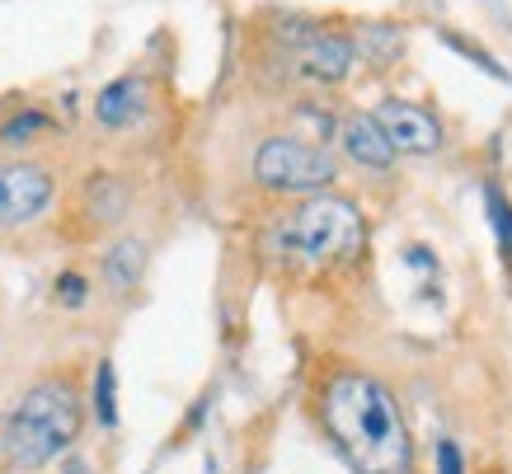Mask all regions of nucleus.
<instances>
[{
    "label": "nucleus",
    "mask_w": 512,
    "mask_h": 474,
    "mask_svg": "<svg viewBox=\"0 0 512 474\" xmlns=\"http://www.w3.org/2000/svg\"><path fill=\"white\" fill-rule=\"evenodd\" d=\"M320 423L353 474H414V437L400 399L367 371L343 367L320 390Z\"/></svg>",
    "instance_id": "f257e3e1"
},
{
    "label": "nucleus",
    "mask_w": 512,
    "mask_h": 474,
    "mask_svg": "<svg viewBox=\"0 0 512 474\" xmlns=\"http://www.w3.org/2000/svg\"><path fill=\"white\" fill-rule=\"evenodd\" d=\"M367 245V216L339 193H311V198L282 207L259 235L268 263L287 273H320L357 259Z\"/></svg>",
    "instance_id": "f03ea898"
},
{
    "label": "nucleus",
    "mask_w": 512,
    "mask_h": 474,
    "mask_svg": "<svg viewBox=\"0 0 512 474\" xmlns=\"http://www.w3.org/2000/svg\"><path fill=\"white\" fill-rule=\"evenodd\" d=\"M80 428H85V404L80 390L66 376H47V381L29 385L19 404L5 418V460L19 470H43L57 456H66L76 446Z\"/></svg>",
    "instance_id": "7ed1b4c3"
},
{
    "label": "nucleus",
    "mask_w": 512,
    "mask_h": 474,
    "mask_svg": "<svg viewBox=\"0 0 512 474\" xmlns=\"http://www.w3.org/2000/svg\"><path fill=\"white\" fill-rule=\"evenodd\" d=\"M339 179V160L329 146L311 137H264L254 151V184L264 193H282V198H311V193H329V184Z\"/></svg>",
    "instance_id": "20e7f679"
},
{
    "label": "nucleus",
    "mask_w": 512,
    "mask_h": 474,
    "mask_svg": "<svg viewBox=\"0 0 512 474\" xmlns=\"http://www.w3.org/2000/svg\"><path fill=\"white\" fill-rule=\"evenodd\" d=\"M57 198V174L43 160H10L0 165V230H19L38 221Z\"/></svg>",
    "instance_id": "39448f33"
},
{
    "label": "nucleus",
    "mask_w": 512,
    "mask_h": 474,
    "mask_svg": "<svg viewBox=\"0 0 512 474\" xmlns=\"http://www.w3.org/2000/svg\"><path fill=\"white\" fill-rule=\"evenodd\" d=\"M372 123L390 141L395 155H433L442 151V123L414 99H381L372 108Z\"/></svg>",
    "instance_id": "423d86ee"
},
{
    "label": "nucleus",
    "mask_w": 512,
    "mask_h": 474,
    "mask_svg": "<svg viewBox=\"0 0 512 474\" xmlns=\"http://www.w3.org/2000/svg\"><path fill=\"white\" fill-rule=\"evenodd\" d=\"M357 66L353 52V33H334V29H311V38H301L292 47V71L306 85H343L348 71Z\"/></svg>",
    "instance_id": "0eeeda50"
},
{
    "label": "nucleus",
    "mask_w": 512,
    "mask_h": 474,
    "mask_svg": "<svg viewBox=\"0 0 512 474\" xmlns=\"http://www.w3.org/2000/svg\"><path fill=\"white\" fill-rule=\"evenodd\" d=\"M339 146L343 155L362 169H390L395 165V151H390V141L381 137V127L372 123V113H348L339 123Z\"/></svg>",
    "instance_id": "6e6552de"
},
{
    "label": "nucleus",
    "mask_w": 512,
    "mask_h": 474,
    "mask_svg": "<svg viewBox=\"0 0 512 474\" xmlns=\"http://www.w3.org/2000/svg\"><path fill=\"white\" fill-rule=\"evenodd\" d=\"M141 113H146V80L141 76L109 80V85L99 90V99H94V118H99V127H109V132L132 127Z\"/></svg>",
    "instance_id": "1a4fd4ad"
},
{
    "label": "nucleus",
    "mask_w": 512,
    "mask_h": 474,
    "mask_svg": "<svg viewBox=\"0 0 512 474\" xmlns=\"http://www.w3.org/2000/svg\"><path fill=\"white\" fill-rule=\"evenodd\" d=\"M127 202H132V188L113 174H94L85 184V212H90L94 226H118L127 216Z\"/></svg>",
    "instance_id": "9d476101"
},
{
    "label": "nucleus",
    "mask_w": 512,
    "mask_h": 474,
    "mask_svg": "<svg viewBox=\"0 0 512 474\" xmlns=\"http://www.w3.org/2000/svg\"><path fill=\"white\" fill-rule=\"evenodd\" d=\"M141 273H146V240L123 235V240L104 254V282H109L113 291H132L141 282Z\"/></svg>",
    "instance_id": "9b49d317"
},
{
    "label": "nucleus",
    "mask_w": 512,
    "mask_h": 474,
    "mask_svg": "<svg viewBox=\"0 0 512 474\" xmlns=\"http://www.w3.org/2000/svg\"><path fill=\"white\" fill-rule=\"evenodd\" d=\"M362 47H372V62H395L404 47V29L400 24H372V29H362L353 38V52H362Z\"/></svg>",
    "instance_id": "f8f14e48"
},
{
    "label": "nucleus",
    "mask_w": 512,
    "mask_h": 474,
    "mask_svg": "<svg viewBox=\"0 0 512 474\" xmlns=\"http://www.w3.org/2000/svg\"><path fill=\"white\" fill-rule=\"evenodd\" d=\"M94 418H99L104 428L118 423V371H113V362H99V367H94Z\"/></svg>",
    "instance_id": "ddd939ff"
},
{
    "label": "nucleus",
    "mask_w": 512,
    "mask_h": 474,
    "mask_svg": "<svg viewBox=\"0 0 512 474\" xmlns=\"http://www.w3.org/2000/svg\"><path fill=\"white\" fill-rule=\"evenodd\" d=\"M484 207H489V221H494L498 249H503V259L512 263V202L503 198L494 184H489V188H484Z\"/></svg>",
    "instance_id": "4468645a"
},
{
    "label": "nucleus",
    "mask_w": 512,
    "mask_h": 474,
    "mask_svg": "<svg viewBox=\"0 0 512 474\" xmlns=\"http://www.w3.org/2000/svg\"><path fill=\"white\" fill-rule=\"evenodd\" d=\"M52 296H57V306L80 310L85 301H90V282H85V273L66 268V273H57V282H52Z\"/></svg>",
    "instance_id": "2eb2a0df"
},
{
    "label": "nucleus",
    "mask_w": 512,
    "mask_h": 474,
    "mask_svg": "<svg viewBox=\"0 0 512 474\" xmlns=\"http://www.w3.org/2000/svg\"><path fill=\"white\" fill-rule=\"evenodd\" d=\"M43 127H47V113L29 108V113H19V118H10V123L0 127V141H5V146H29V137L43 132Z\"/></svg>",
    "instance_id": "dca6fc26"
},
{
    "label": "nucleus",
    "mask_w": 512,
    "mask_h": 474,
    "mask_svg": "<svg viewBox=\"0 0 512 474\" xmlns=\"http://www.w3.org/2000/svg\"><path fill=\"white\" fill-rule=\"evenodd\" d=\"M442 43L451 47V52H461V57H470V62H480L484 71H489V76L494 80H512V71H503V66L494 62V57H489V52H484L480 43H466V38H461V33H442Z\"/></svg>",
    "instance_id": "f3484780"
},
{
    "label": "nucleus",
    "mask_w": 512,
    "mask_h": 474,
    "mask_svg": "<svg viewBox=\"0 0 512 474\" xmlns=\"http://www.w3.org/2000/svg\"><path fill=\"white\" fill-rule=\"evenodd\" d=\"M437 474H466V460H461L456 442H437Z\"/></svg>",
    "instance_id": "a211bd4d"
}]
</instances>
